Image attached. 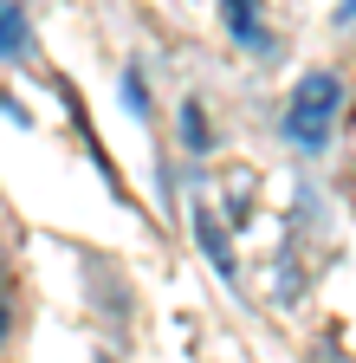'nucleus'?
Returning a JSON list of instances; mask_svg holds the SVG:
<instances>
[{"mask_svg":"<svg viewBox=\"0 0 356 363\" xmlns=\"http://www.w3.org/2000/svg\"><path fill=\"white\" fill-rule=\"evenodd\" d=\"M182 136H188V150H195V156H207V117H201L195 98L182 104Z\"/></svg>","mask_w":356,"mask_h":363,"instance_id":"nucleus-5","label":"nucleus"},{"mask_svg":"<svg viewBox=\"0 0 356 363\" xmlns=\"http://www.w3.org/2000/svg\"><path fill=\"white\" fill-rule=\"evenodd\" d=\"M337 111H343L337 72H304L298 91H292V104H285V136H292L304 156H318L331 143V130H337Z\"/></svg>","mask_w":356,"mask_h":363,"instance_id":"nucleus-1","label":"nucleus"},{"mask_svg":"<svg viewBox=\"0 0 356 363\" xmlns=\"http://www.w3.org/2000/svg\"><path fill=\"white\" fill-rule=\"evenodd\" d=\"M220 20H227V33L246 45V52H272V33H265V20H259V0H220Z\"/></svg>","mask_w":356,"mask_h":363,"instance_id":"nucleus-2","label":"nucleus"},{"mask_svg":"<svg viewBox=\"0 0 356 363\" xmlns=\"http://www.w3.org/2000/svg\"><path fill=\"white\" fill-rule=\"evenodd\" d=\"M0 337H7V279H0Z\"/></svg>","mask_w":356,"mask_h":363,"instance_id":"nucleus-6","label":"nucleus"},{"mask_svg":"<svg viewBox=\"0 0 356 363\" xmlns=\"http://www.w3.org/2000/svg\"><path fill=\"white\" fill-rule=\"evenodd\" d=\"M33 52V33H26V13L13 0H0V59H26Z\"/></svg>","mask_w":356,"mask_h":363,"instance_id":"nucleus-4","label":"nucleus"},{"mask_svg":"<svg viewBox=\"0 0 356 363\" xmlns=\"http://www.w3.org/2000/svg\"><path fill=\"white\" fill-rule=\"evenodd\" d=\"M337 20H356V0H343V7H337Z\"/></svg>","mask_w":356,"mask_h":363,"instance_id":"nucleus-7","label":"nucleus"},{"mask_svg":"<svg viewBox=\"0 0 356 363\" xmlns=\"http://www.w3.org/2000/svg\"><path fill=\"white\" fill-rule=\"evenodd\" d=\"M195 227H201V247H207V266H214V272H227V279H234V247H227V227L214 220V208H207V201L195 208Z\"/></svg>","mask_w":356,"mask_h":363,"instance_id":"nucleus-3","label":"nucleus"}]
</instances>
